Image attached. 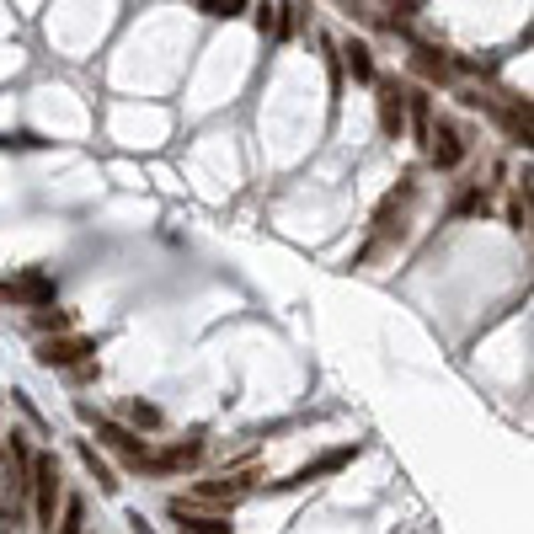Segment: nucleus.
<instances>
[{
  "mask_svg": "<svg viewBox=\"0 0 534 534\" xmlns=\"http://www.w3.org/2000/svg\"><path fill=\"white\" fill-rule=\"evenodd\" d=\"M300 11H305V6H278V22H273V38H294V33H300Z\"/></svg>",
  "mask_w": 534,
  "mask_h": 534,
  "instance_id": "nucleus-19",
  "label": "nucleus"
},
{
  "mask_svg": "<svg viewBox=\"0 0 534 534\" xmlns=\"http://www.w3.org/2000/svg\"><path fill=\"white\" fill-rule=\"evenodd\" d=\"M251 17H256V33L262 38H273V22H278V6H267V0H262V6H246Z\"/></svg>",
  "mask_w": 534,
  "mask_h": 534,
  "instance_id": "nucleus-20",
  "label": "nucleus"
},
{
  "mask_svg": "<svg viewBox=\"0 0 534 534\" xmlns=\"http://www.w3.org/2000/svg\"><path fill=\"white\" fill-rule=\"evenodd\" d=\"M502 128H507V140H518V145L529 150V102L502 107Z\"/></svg>",
  "mask_w": 534,
  "mask_h": 534,
  "instance_id": "nucleus-12",
  "label": "nucleus"
},
{
  "mask_svg": "<svg viewBox=\"0 0 534 534\" xmlns=\"http://www.w3.org/2000/svg\"><path fill=\"white\" fill-rule=\"evenodd\" d=\"M374 91H379V128H385V140H400V134H407V86L390 80V75H374Z\"/></svg>",
  "mask_w": 534,
  "mask_h": 534,
  "instance_id": "nucleus-5",
  "label": "nucleus"
},
{
  "mask_svg": "<svg viewBox=\"0 0 534 534\" xmlns=\"http://www.w3.org/2000/svg\"><path fill=\"white\" fill-rule=\"evenodd\" d=\"M417 70H423V75L433 80V75H444V70H449V59H444V54H439L433 43H417Z\"/></svg>",
  "mask_w": 534,
  "mask_h": 534,
  "instance_id": "nucleus-16",
  "label": "nucleus"
},
{
  "mask_svg": "<svg viewBox=\"0 0 534 534\" xmlns=\"http://www.w3.org/2000/svg\"><path fill=\"white\" fill-rule=\"evenodd\" d=\"M91 353H96L91 337H70V332H59V337H43L38 363H43V369H86Z\"/></svg>",
  "mask_w": 534,
  "mask_h": 534,
  "instance_id": "nucleus-4",
  "label": "nucleus"
},
{
  "mask_svg": "<svg viewBox=\"0 0 534 534\" xmlns=\"http://www.w3.org/2000/svg\"><path fill=\"white\" fill-rule=\"evenodd\" d=\"M27 492H33V513H38V523L54 529V507L65 502V481H59V460H54V454H33Z\"/></svg>",
  "mask_w": 534,
  "mask_h": 534,
  "instance_id": "nucleus-1",
  "label": "nucleus"
},
{
  "mask_svg": "<svg viewBox=\"0 0 534 534\" xmlns=\"http://www.w3.org/2000/svg\"><path fill=\"white\" fill-rule=\"evenodd\" d=\"M454 209H460V214H481V209H486V193H476V187H470V193H465Z\"/></svg>",
  "mask_w": 534,
  "mask_h": 534,
  "instance_id": "nucleus-23",
  "label": "nucleus"
},
{
  "mask_svg": "<svg viewBox=\"0 0 534 534\" xmlns=\"http://www.w3.org/2000/svg\"><path fill=\"white\" fill-rule=\"evenodd\" d=\"M33 145H43V140H33V134H6L0 140V150H33Z\"/></svg>",
  "mask_w": 534,
  "mask_h": 534,
  "instance_id": "nucleus-22",
  "label": "nucleus"
},
{
  "mask_svg": "<svg viewBox=\"0 0 534 534\" xmlns=\"http://www.w3.org/2000/svg\"><path fill=\"white\" fill-rule=\"evenodd\" d=\"M33 326H38L43 337H59V332H70V310H59V305H38V310H33Z\"/></svg>",
  "mask_w": 534,
  "mask_h": 534,
  "instance_id": "nucleus-13",
  "label": "nucleus"
},
{
  "mask_svg": "<svg viewBox=\"0 0 534 534\" xmlns=\"http://www.w3.org/2000/svg\"><path fill=\"white\" fill-rule=\"evenodd\" d=\"M172 513L182 518V534H230V523L214 518V513H198V507H182V502H172Z\"/></svg>",
  "mask_w": 534,
  "mask_h": 534,
  "instance_id": "nucleus-11",
  "label": "nucleus"
},
{
  "mask_svg": "<svg viewBox=\"0 0 534 534\" xmlns=\"http://www.w3.org/2000/svg\"><path fill=\"white\" fill-rule=\"evenodd\" d=\"M54 534H86V502L80 497H65V513H59Z\"/></svg>",
  "mask_w": 534,
  "mask_h": 534,
  "instance_id": "nucleus-14",
  "label": "nucleus"
},
{
  "mask_svg": "<svg viewBox=\"0 0 534 534\" xmlns=\"http://www.w3.org/2000/svg\"><path fill=\"white\" fill-rule=\"evenodd\" d=\"M128 417H134V428H145V433H156V428H161V407H150V400H134Z\"/></svg>",
  "mask_w": 534,
  "mask_h": 534,
  "instance_id": "nucleus-18",
  "label": "nucleus"
},
{
  "mask_svg": "<svg viewBox=\"0 0 534 534\" xmlns=\"http://www.w3.org/2000/svg\"><path fill=\"white\" fill-rule=\"evenodd\" d=\"M128 529H134V534H156V529H150V523H145V518H134V523H128Z\"/></svg>",
  "mask_w": 534,
  "mask_h": 534,
  "instance_id": "nucleus-24",
  "label": "nucleus"
},
{
  "mask_svg": "<svg viewBox=\"0 0 534 534\" xmlns=\"http://www.w3.org/2000/svg\"><path fill=\"white\" fill-rule=\"evenodd\" d=\"M96 439H102L112 454H123V465H128V470H150V439H140L134 428H118V423L96 417Z\"/></svg>",
  "mask_w": 534,
  "mask_h": 534,
  "instance_id": "nucleus-3",
  "label": "nucleus"
},
{
  "mask_svg": "<svg viewBox=\"0 0 534 534\" xmlns=\"http://www.w3.org/2000/svg\"><path fill=\"white\" fill-rule=\"evenodd\" d=\"M80 460H86V470L96 476V486H102V492H118V481H112V470H107V465L96 460V449H91V444H80Z\"/></svg>",
  "mask_w": 534,
  "mask_h": 534,
  "instance_id": "nucleus-17",
  "label": "nucleus"
},
{
  "mask_svg": "<svg viewBox=\"0 0 534 534\" xmlns=\"http://www.w3.org/2000/svg\"><path fill=\"white\" fill-rule=\"evenodd\" d=\"M198 11H203V17H214V22H230V17H240V11H246V0H198Z\"/></svg>",
  "mask_w": 534,
  "mask_h": 534,
  "instance_id": "nucleus-15",
  "label": "nucleus"
},
{
  "mask_svg": "<svg viewBox=\"0 0 534 534\" xmlns=\"http://www.w3.org/2000/svg\"><path fill=\"white\" fill-rule=\"evenodd\" d=\"M203 460V439H187V444H172L161 454H150V476H172V470H193Z\"/></svg>",
  "mask_w": 534,
  "mask_h": 534,
  "instance_id": "nucleus-9",
  "label": "nucleus"
},
{
  "mask_svg": "<svg viewBox=\"0 0 534 534\" xmlns=\"http://www.w3.org/2000/svg\"><path fill=\"white\" fill-rule=\"evenodd\" d=\"M54 294H59V289H54V278L43 273V267H27L22 278H6V284H0V300L33 305V310H38V305H54Z\"/></svg>",
  "mask_w": 534,
  "mask_h": 534,
  "instance_id": "nucleus-6",
  "label": "nucleus"
},
{
  "mask_svg": "<svg viewBox=\"0 0 534 534\" xmlns=\"http://www.w3.org/2000/svg\"><path fill=\"white\" fill-rule=\"evenodd\" d=\"M358 460V444H342V449H332V454H321L316 465H305V470H294L289 481H273L267 492H300V486H310V481H321V476H337L342 465H353Z\"/></svg>",
  "mask_w": 534,
  "mask_h": 534,
  "instance_id": "nucleus-7",
  "label": "nucleus"
},
{
  "mask_svg": "<svg viewBox=\"0 0 534 534\" xmlns=\"http://www.w3.org/2000/svg\"><path fill=\"white\" fill-rule=\"evenodd\" d=\"M337 65H342V70H347L358 86H374V75H379V70H374V54H369V43H358V38H347V43L337 49Z\"/></svg>",
  "mask_w": 534,
  "mask_h": 534,
  "instance_id": "nucleus-10",
  "label": "nucleus"
},
{
  "mask_svg": "<svg viewBox=\"0 0 534 534\" xmlns=\"http://www.w3.org/2000/svg\"><path fill=\"white\" fill-rule=\"evenodd\" d=\"M507 219H513V230H529V193H513V203H507Z\"/></svg>",
  "mask_w": 534,
  "mask_h": 534,
  "instance_id": "nucleus-21",
  "label": "nucleus"
},
{
  "mask_svg": "<svg viewBox=\"0 0 534 534\" xmlns=\"http://www.w3.org/2000/svg\"><path fill=\"white\" fill-rule=\"evenodd\" d=\"M240 497H251V470H235V476H219V481H198L193 486V497L182 502V507H235Z\"/></svg>",
  "mask_w": 534,
  "mask_h": 534,
  "instance_id": "nucleus-2",
  "label": "nucleus"
},
{
  "mask_svg": "<svg viewBox=\"0 0 534 534\" xmlns=\"http://www.w3.org/2000/svg\"><path fill=\"white\" fill-rule=\"evenodd\" d=\"M428 156H433L439 172H454V166L465 161V140H460V128H454V123L428 128Z\"/></svg>",
  "mask_w": 534,
  "mask_h": 534,
  "instance_id": "nucleus-8",
  "label": "nucleus"
}]
</instances>
